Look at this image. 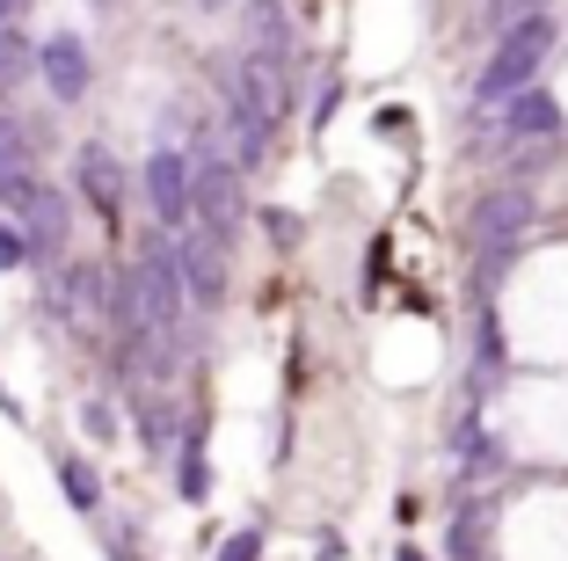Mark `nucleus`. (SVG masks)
Returning <instances> with one entry per match:
<instances>
[{
	"label": "nucleus",
	"mask_w": 568,
	"mask_h": 561,
	"mask_svg": "<svg viewBox=\"0 0 568 561\" xmlns=\"http://www.w3.org/2000/svg\"><path fill=\"white\" fill-rule=\"evenodd\" d=\"M139 190H146V212L161 233L190 227V153L183 147H153L146 168H139Z\"/></svg>",
	"instance_id": "obj_7"
},
{
	"label": "nucleus",
	"mask_w": 568,
	"mask_h": 561,
	"mask_svg": "<svg viewBox=\"0 0 568 561\" xmlns=\"http://www.w3.org/2000/svg\"><path fill=\"white\" fill-rule=\"evenodd\" d=\"M30 8V0H0V30H16V16Z\"/></svg>",
	"instance_id": "obj_27"
},
{
	"label": "nucleus",
	"mask_w": 568,
	"mask_h": 561,
	"mask_svg": "<svg viewBox=\"0 0 568 561\" xmlns=\"http://www.w3.org/2000/svg\"><path fill=\"white\" fill-rule=\"evenodd\" d=\"M37 182V139L22 117H0V212H16Z\"/></svg>",
	"instance_id": "obj_13"
},
{
	"label": "nucleus",
	"mask_w": 568,
	"mask_h": 561,
	"mask_svg": "<svg viewBox=\"0 0 568 561\" xmlns=\"http://www.w3.org/2000/svg\"><path fill=\"white\" fill-rule=\"evenodd\" d=\"M241 219H248L241 168L219 153V124H204V117H197V124H190V227L234 256V248H241Z\"/></svg>",
	"instance_id": "obj_1"
},
{
	"label": "nucleus",
	"mask_w": 568,
	"mask_h": 561,
	"mask_svg": "<svg viewBox=\"0 0 568 561\" xmlns=\"http://www.w3.org/2000/svg\"><path fill=\"white\" fill-rule=\"evenodd\" d=\"M503 364H510V335H503L496 307H481V314H474V394H481L488 380H503Z\"/></svg>",
	"instance_id": "obj_16"
},
{
	"label": "nucleus",
	"mask_w": 568,
	"mask_h": 561,
	"mask_svg": "<svg viewBox=\"0 0 568 561\" xmlns=\"http://www.w3.org/2000/svg\"><path fill=\"white\" fill-rule=\"evenodd\" d=\"M277 110H284V88L270 81L263 67H248L241 59L234 73H226V124H234V153L226 161L248 176V168H263L270 139H277Z\"/></svg>",
	"instance_id": "obj_4"
},
{
	"label": "nucleus",
	"mask_w": 568,
	"mask_h": 561,
	"mask_svg": "<svg viewBox=\"0 0 568 561\" xmlns=\"http://www.w3.org/2000/svg\"><path fill=\"white\" fill-rule=\"evenodd\" d=\"M22 227V248H30V263H67V241H73V198L59 182H30V198L8 212Z\"/></svg>",
	"instance_id": "obj_6"
},
{
	"label": "nucleus",
	"mask_w": 568,
	"mask_h": 561,
	"mask_svg": "<svg viewBox=\"0 0 568 561\" xmlns=\"http://www.w3.org/2000/svg\"><path fill=\"white\" fill-rule=\"evenodd\" d=\"M525 16H547V0H488V30H518Z\"/></svg>",
	"instance_id": "obj_20"
},
{
	"label": "nucleus",
	"mask_w": 568,
	"mask_h": 561,
	"mask_svg": "<svg viewBox=\"0 0 568 561\" xmlns=\"http://www.w3.org/2000/svg\"><path fill=\"white\" fill-rule=\"evenodd\" d=\"M263 233H270V241H277V248H292V241H300V212H284V204H270V212H263Z\"/></svg>",
	"instance_id": "obj_22"
},
{
	"label": "nucleus",
	"mask_w": 568,
	"mask_h": 561,
	"mask_svg": "<svg viewBox=\"0 0 568 561\" xmlns=\"http://www.w3.org/2000/svg\"><path fill=\"white\" fill-rule=\"evenodd\" d=\"M335 102H343V81H328V88H321V96H314V132H321V124H328V117H335Z\"/></svg>",
	"instance_id": "obj_25"
},
{
	"label": "nucleus",
	"mask_w": 568,
	"mask_h": 561,
	"mask_svg": "<svg viewBox=\"0 0 568 561\" xmlns=\"http://www.w3.org/2000/svg\"><path fill=\"white\" fill-rule=\"evenodd\" d=\"M554 44H561V22L554 16H525L518 30H503L496 37V59L481 67V81H474V110H503L510 96H525L539 73V59H554Z\"/></svg>",
	"instance_id": "obj_3"
},
{
	"label": "nucleus",
	"mask_w": 568,
	"mask_h": 561,
	"mask_svg": "<svg viewBox=\"0 0 568 561\" xmlns=\"http://www.w3.org/2000/svg\"><path fill=\"white\" fill-rule=\"evenodd\" d=\"M37 73H44V88L59 102H81L88 96V81H95V67H88V44L73 30H59V37H44L37 44Z\"/></svg>",
	"instance_id": "obj_10"
},
{
	"label": "nucleus",
	"mask_w": 568,
	"mask_h": 561,
	"mask_svg": "<svg viewBox=\"0 0 568 561\" xmlns=\"http://www.w3.org/2000/svg\"><path fill=\"white\" fill-rule=\"evenodd\" d=\"M561 124H568V110H561V96H547V88H525V96H510L496 110V139H503V147H525V139H561Z\"/></svg>",
	"instance_id": "obj_9"
},
{
	"label": "nucleus",
	"mask_w": 568,
	"mask_h": 561,
	"mask_svg": "<svg viewBox=\"0 0 568 561\" xmlns=\"http://www.w3.org/2000/svg\"><path fill=\"white\" fill-rule=\"evenodd\" d=\"M73 182H81V198L102 212V227H118L124 219V168L110 147H81L73 153Z\"/></svg>",
	"instance_id": "obj_12"
},
{
	"label": "nucleus",
	"mask_w": 568,
	"mask_h": 561,
	"mask_svg": "<svg viewBox=\"0 0 568 561\" xmlns=\"http://www.w3.org/2000/svg\"><path fill=\"white\" fill-rule=\"evenodd\" d=\"M30 73H37V44L22 30H0V96H16Z\"/></svg>",
	"instance_id": "obj_19"
},
{
	"label": "nucleus",
	"mask_w": 568,
	"mask_h": 561,
	"mask_svg": "<svg viewBox=\"0 0 568 561\" xmlns=\"http://www.w3.org/2000/svg\"><path fill=\"white\" fill-rule=\"evenodd\" d=\"M394 561H430V554H423L416 540H402V547H394Z\"/></svg>",
	"instance_id": "obj_28"
},
{
	"label": "nucleus",
	"mask_w": 568,
	"mask_h": 561,
	"mask_svg": "<svg viewBox=\"0 0 568 561\" xmlns=\"http://www.w3.org/2000/svg\"><path fill=\"white\" fill-rule=\"evenodd\" d=\"M532 219H539V198L525 190V182H496V190H481V204H474V219H467L474 292H481V307H488V292L503 284V270L518 263V248H525V233H532Z\"/></svg>",
	"instance_id": "obj_2"
},
{
	"label": "nucleus",
	"mask_w": 568,
	"mask_h": 561,
	"mask_svg": "<svg viewBox=\"0 0 568 561\" xmlns=\"http://www.w3.org/2000/svg\"><path fill=\"white\" fill-rule=\"evenodd\" d=\"M132 430H139V445H146L153 460H168V452L183 445V415H175V401H168L161 387L132 401Z\"/></svg>",
	"instance_id": "obj_15"
},
{
	"label": "nucleus",
	"mask_w": 568,
	"mask_h": 561,
	"mask_svg": "<svg viewBox=\"0 0 568 561\" xmlns=\"http://www.w3.org/2000/svg\"><path fill=\"white\" fill-rule=\"evenodd\" d=\"M51 314H67V321H81V314H110V263H67L59 278H51Z\"/></svg>",
	"instance_id": "obj_11"
},
{
	"label": "nucleus",
	"mask_w": 568,
	"mask_h": 561,
	"mask_svg": "<svg viewBox=\"0 0 568 561\" xmlns=\"http://www.w3.org/2000/svg\"><path fill=\"white\" fill-rule=\"evenodd\" d=\"M175 278H183V299L197 314H219L226 299H234V256L219 241H204L197 227L175 233Z\"/></svg>",
	"instance_id": "obj_5"
},
{
	"label": "nucleus",
	"mask_w": 568,
	"mask_h": 561,
	"mask_svg": "<svg viewBox=\"0 0 568 561\" xmlns=\"http://www.w3.org/2000/svg\"><path fill=\"white\" fill-rule=\"evenodd\" d=\"M30 263V248H22V227L16 219H0V270H22Z\"/></svg>",
	"instance_id": "obj_24"
},
{
	"label": "nucleus",
	"mask_w": 568,
	"mask_h": 561,
	"mask_svg": "<svg viewBox=\"0 0 568 561\" xmlns=\"http://www.w3.org/2000/svg\"><path fill=\"white\" fill-rule=\"evenodd\" d=\"M488 540H496V503L488 495H474V503H459L445 525V561H481Z\"/></svg>",
	"instance_id": "obj_14"
},
{
	"label": "nucleus",
	"mask_w": 568,
	"mask_h": 561,
	"mask_svg": "<svg viewBox=\"0 0 568 561\" xmlns=\"http://www.w3.org/2000/svg\"><path fill=\"white\" fill-rule=\"evenodd\" d=\"M81 430L95 445H110V438H118V409H110V401H81Z\"/></svg>",
	"instance_id": "obj_21"
},
{
	"label": "nucleus",
	"mask_w": 568,
	"mask_h": 561,
	"mask_svg": "<svg viewBox=\"0 0 568 561\" xmlns=\"http://www.w3.org/2000/svg\"><path fill=\"white\" fill-rule=\"evenodd\" d=\"M241 22H248V67H263L270 81L284 88V73H292V59H300L284 0H248V8H241Z\"/></svg>",
	"instance_id": "obj_8"
},
{
	"label": "nucleus",
	"mask_w": 568,
	"mask_h": 561,
	"mask_svg": "<svg viewBox=\"0 0 568 561\" xmlns=\"http://www.w3.org/2000/svg\"><path fill=\"white\" fill-rule=\"evenodd\" d=\"M314 561H343V540H335V532H314Z\"/></svg>",
	"instance_id": "obj_26"
},
{
	"label": "nucleus",
	"mask_w": 568,
	"mask_h": 561,
	"mask_svg": "<svg viewBox=\"0 0 568 561\" xmlns=\"http://www.w3.org/2000/svg\"><path fill=\"white\" fill-rule=\"evenodd\" d=\"M59 489H67L73 511H95V503H102V474H95V460L67 452V460H59Z\"/></svg>",
	"instance_id": "obj_18"
},
{
	"label": "nucleus",
	"mask_w": 568,
	"mask_h": 561,
	"mask_svg": "<svg viewBox=\"0 0 568 561\" xmlns=\"http://www.w3.org/2000/svg\"><path fill=\"white\" fill-rule=\"evenodd\" d=\"M219 561H263V525H241L234 540L219 547Z\"/></svg>",
	"instance_id": "obj_23"
},
{
	"label": "nucleus",
	"mask_w": 568,
	"mask_h": 561,
	"mask_svg": "<svg viewBox=\"0 0 568 561\" xmlns=\"http://www.w3.org/2000/svg\"><path fill=\"white\" fill-rule=\"evenodd\" d=\"M175 495H183V503H204V495H212V460H204L197 423H183V445H175Z\"/></svg>",
	"instance_id": "obj_17"
}]
</instances>
